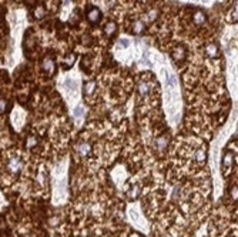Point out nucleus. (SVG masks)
<instances>
[{
	"mask_svg": "<svg viewBox=\"0 0 238 237\" xmlns=\"http://www.w3.org/2000/svg\"><path fill=\"white\" fill-rule=\"evenodd\" d=\"M174 57L176 59H178V60H181V59H184V50L183 49H177L176 52H174Z\"/></svg>",
	"mask_w": 238,
	"mask_h": 237,
	"instance_id": "obj_16",
	"label": "nucleus"
},
{
	"mask_svg": "<svg viewBox=\"0 0 238 237\" xmlns=\"http://www.w3.org/2000/svg\"><path fill=\"white\" fill-rule=\"evenodd\" d=\"M100 17H101V12L97 9V7H91L87 13V19L90 20V23H97L100 22Z\"/></svg>",
	"mask_w": 238,
	"mask_h": 237,
	"instance_id": "obj_4",
	"label": "nucleus"
},
{
	"mask_svg": "<svg viewBox=\"0 0 238 237\" xmlns=\"http://www.w3.org/2000/svg\"><path fill=\"white\" fill-rule=\"evenodd\" d=\"M231 197H233L234 200L237 199V187H235V186H234L233 189H231Z\"/></svg>",
	"mask_w": 238,
	"mask_h": 237,
	"instance_id": "obj_20",
	"label": "nucleus"
},
{
	"mask_svg": "<svg viewBox=\"0 0 238 237\" xmlns=\"http://www.w3.org/2000/svg\"><path fill=\"white\" fill-rule=\"evenodd\" d=\"M43 14H44V9L43 7H37L36 9V12H34V16L37 19H40V17H43Z\"/></svg>",
	"mask_w": 238,
	"mask_h": 237,
	"instance_id": "obj_17",
	"label": "nucleus"
},
{
	"mask_svg": "<svg viewBox=\"0 0 238 237\" xmlns=\"http://www.w3.org/2000/svg\"><path fill=\"white\" fill-rule=\"evenodd\" d=\"M150 93V84L148 83H140V94L141 96H147Z\"/></svg>",
	"mask_w": 238,
	"mask_h": 237,
	"instance_id": "obj_10",
	"label": "nucleus"
},
{
	"mask_svg": "<svg viewBox=\"0 0 238 237\" xmlns=\"http://www.w3.org/2000/svg\"><path fill=\"white\" fill-rule=\"evenodd\" d=\"M22 167H23V163L19 157H12L9 160V163H7V169H9V171L13 173V174L19 173V171L22 170Z\"/></svg>",
	"mask_w": 238,
	"mask_h": 237,
	"instance_id": "obj_1",
	"label": "nucleus"
},
{
	"mask_svg": "<svg viewBox=\"0 0 238 237\" xmlns=\"http://www.w3.org/2000/svg\"><path fill=\"white\" fill-rule=\"evenodd\" d=\"M37 144V139H36L34 136H29L26 140V146L27 147H34V146Z\"/></svg>",
	"mask_w": 238,
	"mask_h": 237,
	"instance_id": "obj_14",
	"label": "nucleus"
},
{
	"mask_svg": "<svg viewBox=\"0 0 238 237\" xmlns=\"http://www.w3.org/2000/svg\"><path fill=\"white\" fill-rule=\"evenodd\" d=\"M167 146H168V136L167 134H163V136L157 137L154 140V147L158 153H163L164 150L167 149Z\"/></svg>",
	"mask_w": 238,
	"mask_h": 237,
	"instance_id": "obj_2",
	"label": "nucleus"
},
{
	"mask_svg": "<svg viewBox=\"0 0 238 237\" xmlns=\"http://www.w3.org/2000/svg\"><path fill=\"white\" fill-rule=\"evenodd\" d=\"M207 53L208 54H210V56H217V47L215 46H214V44H210V46H208L207 47Z\"/></svg>",
	"mask_w": 238,
	"mask_h": 237,
	"instance_id": "obj_15",
	"label": "nucleus"
},
{
	"mask_svg": "<svg viewBox=\"0 0 238 237\" xmlns=\"http://www.w3.org/2000/svg\"><path fill=\"white\" fill-rule=\"evenodd\" d=\"M74 60H76V54H69V56L66 57L64 63H63V67H64V69L71 67V66H73V63H74Z\"/></svg>",
	"mask_w": 238,
	"mask_h": 237,
	"instance_id": "obj_8",
	"label": "nucleus"
},
{
	"mask_svg": "<svg viewBox=\"0 0 238 237\" xmlns=\"http://www.w3.org/2000/svg\"><path fill=\"white\" fill-rule=\"evenodd\" d=\"M121 44H123V46H128V42L127 40H121Z\"/></svg>",
	"mask_w": 238,
	"mask_h": 237,
	"instance_id": "obj_21",
	"label": "nucleus"
},
{
	"mask_svg": "<svg viewBox=\"0 0 238 237\" xmlns=\"http://www.w3.org/2000/svg\"><path fill=\"white\" fill-rule=\"evenodd\" d=\"M83 111H84V109L81 107V106H79V107L74 110V114H76V116H81V114H83Z\"/></svg>",
	"mask_w": 238,
	"mask_h": 237,
	"instance_id": "obj_19",
	"label": "nucleus"
},
{
	"mask_svg": "<svg viewBox=\"0 0 238 237\" xmlns=\"http://www.w3.org/2000/svg\"><path fill=\"white\" fill-rule=\"evenodd\" d=\"M115 29H117V27H115L114 23H108V24L106 26V29H104V30H106V35H107V36H110V35H114Z\"/></svg>",
	"mask_w": 238,
	"mask_h": 237,
	"instance_id": "obj_13",
	"label": "nucleus"
},
{
	"mask_svg": "<svg viewBox=\"0 0 238 237\" xmlns=\"http://www.w3.org/2000/svg\"><path fill=\"white\" fill-rule=\"evenodd\" d=\"M76 150H77V153L80 156H88V154L91 153V144L88 143V141H80L79 144L76 146Z\"/></svg>",
	"mask_w": 238,
	"mask_h": 237,
	"instance_id": "obj_3",
	"label": "nucleus"
},
{
	"mask_svg": "<svg viewBox=\"0 0 238 237\" xmlns=\"http://www.w3.org/2000/svg\"><path fill=\"white\" fill-rule=\"evenodd\" d=\"M204 20H205V16H204L203 12H197V13L194 14V23L195 24H201V23H204Z\"/></svg>",
	"mask_w": 238,
	"mask_h": 237,
	"instance_id": "obj_12",
	"label": "nucleus"
},
{
	"mask_svg": "<svg viewBox=\"0 0 238 237\" xmlns=\"http://www.w3.org/2000/svg\"><path fill=\"white\" fill-rule=\"evenodd\" d=\"M234 163V154L231 151H227V153L222 156V166L224 167H231Z\"/></svg>",
	"mask_w": 238,
	"mask_h": 237,
	"instance_id": "obj_6",
	"label": "nucleus"
},
{
	"mask_svg": "<svg viewBox=\"0 0 238 237\" xmlns=\"http://www.w3.org/2000/svg\"><path fill=\"white\" fill-rule=\"evenodd\" d=\"M41 69H43L44 71H47V73H53L54 69H56L54 60L52 59V57H47V59L43 62V64H41Z\"/></svg>",
	"mask_w": 238,
	"mask_h": 237,
	"instance_id": "obj_5",
	"label": "nucleus"
},
{
	"mask_svg": "<svg viewBox=\"0 0 238 237\" xmlns=\"http://www.w3.org/2000/svg\"><path fill=\"white\" fill-rule=\"evenodd\" d=\"M6 110V100L5 99H0V114Z\"/></svg>",
	"mask_w": 238,
	"mask_h": 237,
	"instance_id": "obj_18",
	"label": "nucleus"
},
{
	"mask_svg": "<svg viewBox=\"0 0 238 237\" xmlns=\"http://www.w3.org/2000/svg\"><path fill=\"white\" fill-rule=\"evenodd\" d=\"M195 159H197L198 163H204L205 159H207V154H205L204 150H197V151H195Z\"/></svg>",
	"mask_w": 238,
	"mask_h": 237,
	"instance_id": "obj_11",
	"label": "nucleus"
},
{
	"mask_svg": "<svg viewBox=\"0 0 238 237\" xmlns=\"http://www.w3.org/2000/svg\"><path fill=\"white\" fill-rule=\"evenodd\" d=\"M143 30H144V23H143V22H136V23H134V26H133V33L140 35Z\"/></svg>",
	"mask_w": 238,
	"mask_h": 237,
	"instance_id": "obj_9",
	"label": "nucleus"
},
{
	"mask_svg": "<svg viewBox=\"0 0 238 237\" xmlns=\"http://www.w3.org/2000/svg\"><path fill=\"white\" fill-rule=\"evenodd\" d=\"M94 87H96V83H94V82H88V83H86L84 84V89H83L84 94H86V96L91 94V93L94 92Z\"/></svg>",
	"mask_w": 238,
	"mask_h": 237,
	"instance_id": "obj_7",
	"label": "nucleus"
}]
</instances>
